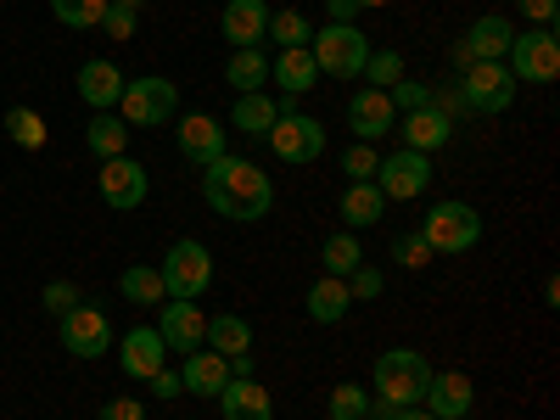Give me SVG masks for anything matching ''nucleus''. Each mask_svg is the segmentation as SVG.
<instances>
[{"instance_id":"1","label":"nucleus","mask_w":560,"mask_h":420,"mask_svg":"<svg viewBox=\"0 0 560 420\" xmlns=\"http://www.w3.org/2000/svg\"><path fill=\"white\" fill-rule=\"evenodd\" d=\"M202 197H208V208L219 213V219H230V224H258L269 208H275V185H269V174L258 168V163H247V158H213L208 168H202Z\"/></svg>"},{"instance_id":"2","label":"nucleus","mask_w":560,"mask_h":420,"mask_svg":"<svg viewBox=\"0 0 560 420\" xmlns=\"http://www.w3.org/2000/svg\"><path fill=\"white\" fill-rule=\"evenodd\" d=\"M427 382H432V364H427V353H415V348H387L382 359H376V404H387V409H409V404H420V393H427Z\"/></svg>"},{"instance_id":"3","label":"nucleus","mask_w":560,"mask_h":420,"mask_svg":"<svg viewBox=\"0 0 560 420\" xmlns=\"http://www.w3.org/2000/svg\"><path fill=\"white\" fill-rule=\"evenodd\" d=\"M308 57H314V68H319L325 79H359L364 62H370V39H364L353 23H325V28H314V39H308Z\"/></svg>"},{"instance_id":"4","label":"nucleus","mask_w":560,"mask_h":420,"mask_svg":"<svg viewBox=\"0 0 560 420\" xmlns=\"http://www.w3.org/2000/svg\"><path fill=\"white\" fill-rule=\"evenodd\" d=\"M158 275H163V292L168 298H179V303H197L208 287H213V253L202 247V242H174L168 247V258L158 264Z\"/></svg>"},{"instance_id":"5","label":"nucleus","mask_w":560,"mask_h":420,"mask_svg":"<svg viewBox=\"0 0 560 420\" xmlns=\"http://www.w3.org/2000/svg\"><path fill=\"white\" fill-rule=\"evenodd\" d=\"M118 107H124V124L129 129H158V124H168L179 113V90H174V79L147 73V79H129L124 84Z\"/></svg>"},{"instance_id":"6","label":"nucleus","mask_w":560,"mask_h":420,"mask_svg":"<svg viewBox=\"0 0 560 420\" xmlns=\"http://www.w3.org/2000/svg\"><path fill=\"white\" fill-rule=\"evenodd\" d=\"M504 68H510V79H527V84H555L560 79V39H555V28H527V34H516L510 39V51H504Z\"/></svg>"},{"instance_id":"7","label":"nucleus","mask_w":560,"mask_h":420,"mask_svg":"<svg viewBox=\"0 0 560 420\" xmlns=\"http://www.w3.org/2000/svg\"><path fill=\"white\" fill-rule=\"evenodd\" d=\"M269 147H275V158L280 163H314L319 152H325V124L319 118H308V113H298V96L280 107V118H275V129H269Z\"/></svg>"},{"instance_id":"8","label":"nucleus","mask_w":560,"mask_h":420,"mask_svg":"<svg viewBox=\"0 0 560 420\" xmlns=\"http://www.w3.org/2000/svg\"><path fill=\"white\" fill-rule=\"evenodd\" d=\"M420 236L432 242V253H471L482 242V213L471 202H438L420 224Z\"/></svg>"},{"instance_id":"9","label":"nucleus","mask_w":560,"mask_h":420,"mask_svg":"<svg viewBox=\"0 0 560 420\" xmlns=\"http://www.w3.org/2000/svg\"><path fill=\"white\" fill-rule=\"evenodd\" d=\"M427 185H432V158L427 152H393L376 163V191L387 202H415V197H427Z\"/></svg>"},{"instance_id":"10","label":"nucleus","mask_w":560,"mask_h":420,"mask_svg":"<svg viewBox=\"0 0 560 420\" xmlns=\"http://www.w3.org/2000/svg\"><path fill=\"white\" fill-rule=\"evenodd\" d=\"M459 96L471 113H504L510 102H516V79H510L504 62H471L459 79Z\"/></svg>"},{"instance_id":"11","label":"nucleus","mask_w":560,"mask_h":420,"mask_svg":"<svg viewBox=\"0 0 560 420\" xmlns=\"http://www.w3.org/2000/svg\"><path fill=\"white\" fill-rule=\"evenodd\" d=\"M62 348H68L73 359H102V353H113V319H107L102 308L79 303L73 314H62Z\"/></svg>"},{"instance_id":"12","label":"nucleus","mask_w":560,"mask_h":420,"mask_svg":"<svg viewBox=\"0 0 560 420\" xmlns=\"http://www.w3.org/2000/svg\"><path fill=\"white\" fill-rule=\"evenodd\" d=\"M147 191H152V179H147V168H140L129 152L102 163V202H107L113 213H129V208H140V202H147Z\"/></svg>"},{"instance_id":"13","label":"nucleus","mask_w":560,"mask_h":420,"mask_svg":"<svg viewBox=\"0 0 560 420\" xmlns=\"http://www.w3.org/2000/svg\"><path fill=\"white\" fill-rule=\"evenodd\" d=\"M393 124H398V107H393L387 90L364 84V90H353V96H348V129H353V140H370V147H376Z\"/></svg>"},{"instance_id":"14","label":"nucleus","mask_w":560,"mask_h":420,"mask_svg":"<svg viewBox=\"0 0 560 420\" xmlns=\"http://www.w3.org/2000/svg\"><path fill=\"white\" fill-rule=\"evenodd\" d=\"M113 348H118V364H124L129 382H152L168 364V348L158 337V325H135V331H124V342H113Z\"/></svg>"},{"instance_id":"15","label":"nucleus","mask_w":560,"mask_h":420,"mask_svg":"<svg viewBox=\"0 0 560 420\" xmlns=\"http://www.w3.org/2000/svg\"><path fill=\"white\" fill-rule=\"evenodd\" d=\"M163 314H158V337H163V348L168 353H197L202 348V331H208V314L197 308V303H179V298H168V303H158Z\"/></svg>"},{"instance_id":"16","label":"nucleus","mask_w":560,"mask_h":420,"mask_svg":"<svg viewBox=\"0 0 560 420\" xmlns=\"http://www.w3.org/2000/svg\"><path fill=\"white\" fill-rule=\"evenodd\" d=\"M471 404H477V393H471V376H465V370H432L427 393H420V409H432L438 420H465Z\"/></svg>"},{"instance_id":"17","label":"nucleus","mask_w":560,"mask_h":420,"mask_svg":"<svg viewBox=\"0 0 560 420\" xmlns=\"http://www.w3.org/2000/svg\"><path fill=\"white\" fill-rule=\"evenodd\" d=\"M174 147H179V158H191L197 168H208L213 158H224V124H213L208 113L179 118L174 124Z\"/></svg>"},{"instance_id":"18","label":"nucleus","mask_w":560,"mask_h":420,"mask_svg":"<svg viewBox=\"0 0 560 420\" xmlns=\"http://www.w3.org/2000/svg\"><path fill=\"white\" fill-rule=\"evenodd\" d=\"M230 51H247V45H264L269 34V0H224V18H219Z\"/></svg>"},{"instance_id":"19","label":"nucleus","mask_w":560,"mask_h":420,"mask_svg":"<svg viewBox=\"0 0 560 420\" xmlns=\"http://www.w3.org/2000/svg\"><path fill=\"white\" fill-rule=\"evenodd\" d=\"M398 129H404V147L409 152H438L454 140V118H443L438 107H415V113H398Z\"/></svg>"},{"instance_id":"20","label":"nucleus","mask_w":560,"mask_h":420,"mask_svg":"<svg viewBox=\"0 0 560 420\" xmlns=\"http://www.w3.org/2000/svg\"><path fill=\"white\" fill-rule=\"evenodd\" d=\"M224 420H275V398L258 387V376H230L219 393Z\"/></svg>"},{"instance_id":"21","label":"nucleus","mask_w":560,"mask_h":420,"mask_svg":"<svg viewBox=\"0 0 560 420\" xmlns=\"http://www.w3.org/2000/svg\"><path fill=\"white\" fill-rule=\"evenodd\" d=\"M118 96H124V73H118L107 57H90V62L79 68V102L96 107V113H113Z\"/></svg>"},{"instance_id":"22","label":"nucleus","mask_w":560,"mask_h":420,"mask_svg":"<svg viewBox=\"0 0 560 420\" xmlns=\"http://www.w3.org/2000/svg\"><path fill=\"white\" fill-rule=\"evenodd\" d=\"M224 382H230V359H224V353H213V348L185 353V364H179V387H185V393L219 398V393H224Z\"/></svg>"},{"instance_id":"23","label":"nucleus","mask_w":560,"mask_h":420,"mask_svg":"<svg viewBox=\"0 0 560 420\" xmlns=\"http://www.w3.org/2000/svg\"><path fill=\"white\" fill-rule=\"evenodd\" d=\"M348 308H353V292H348V280H337V275H319L308 287V298H303V314L314 325H337V319H348Z\"/></svg>"},{"instance_id":"24","label":"nucleus","mask_w":560,"mask_h":420,"mask_svg":"<svg viewBox=\"0 0 560 420\" xmlns=\"http://www.w3.org/2000/svg\"><path fill=\"white\" fill-rule=\"evenodd\" d=\"M510 39H516V28H510V18L488 12V18H477V23H471V34H465L459 45H465V51H471V62H504Z\"/></svg>"},{"instance_id":"25","label":"nucleus","mask_w":560,"mask_h":420,"mask_svg":"<svg viewBox=\"0 0 560 420\" xmlns=\"http://www.w3.org/2000/svg\"><path fill=\"white\" fill-rule=\"evenodd\" d=\"M382 213H387V197L376 191V179H348V191H342V219H348V230L382 224Z\"/></svg>"},{"instance_id":"26","label":"nucleus","mask_w":560,"mask_h":420,"mask_svg":"<svg viewBox=\"0 0 560 420\" xmlns=\"http://www.w3.org/2000/svg\"><path fill=\"white\" fill-rule=\"evenodd\" d=\"M269 79L287 90V96H308V90L319 84V68H314V57H308V45H298V51H280V57L269 62Z\"/></svg>"},{"instance_id":"27","label":"nucleus","mask_w":560,"mask_h":420,"mask_svg":"<svg viewBox=\"0 0 560 420\" xmlns=\"http://www.w3.org/2000/svg\"><path fill=\"white\" fill-rule=\"evenodd\" d=\"M224 84L236 90V96H253V90H264V84H269V57H264V45L230 51V62H224Z\"/></svg>"},{"instance_id":"28","label":"nucleus","mask_w":560,"mask_h":420,"mask_svg":"<svg viewBox=\"0 0 560 420\" xmlns=\"http://www.w3.org/2000/svg\"><path fill=\"white\" fill-rule=\"evenodd\" d=\"M202 348H213V353H224V359H236V353L253 348V325H247L242 314H213L208 331H202Z\"/></svg>"},{"instance_id":"29","label":"nucleus","mask_w":560,"mask_h":420,"mask_svg":"<svg viewBox=\"0 0 560 420\" xmlns=\"http://www.w3.org/2000/svg\"><path fill=\"white\" fill-rule=\"evenodd\" d=\"M118 292H124L129 303H140V308H158V303H168L158 264H129V269L118 275Z\"/></svg>"},{"instance_id":"30","label":"nucleus","mask_w":560,"mask_h":420,"mask_svg":"<svg viewBox=\"0 0 560 420\" xmlns=\"http://www.w3.org/2000/svg\"><path fill=\"white\" fill-rule=\"evenodd\" d=\"M280 118V102H269V90H253V96H236V107H230V124H236L242 135H269Z\"/></svg>"},{"instance_id":"31","label":"nucleus","mask_w":560,"mask_h":420,"mask_svg":"<svg viewBox=\"0 0 560 420\" xmlns=\"http://www.w3.org/2000/svg\"><path fill=\"white\" fill-rule=\"evenodd\" d=\"M84 147L96 152L102 163H107V158H124V152H129V124L113 118V113H96V118H90V129H84Z\"/></svg>"},{"instance_id":"32","label":"nucleus","mask_w":560,"mask_h":420,"mask_svg":"<svg viewBox=\"0 0 560 420\" xmlns=\"http://www.w3.org/2000/svg\"><path fill=\"white\" fill-rule=\"evenodd\" d=\"M359 264H364V247H359L353 230H337V236L319 247V269H325V275H337V280H348Z\"/></svg>"},{"instance_id":"33","label":"nucleus","mask_w":560,"mask_h":420,"mask_svg":"<svg viewBox=\"0 0 560 420\" xmlns=\"http://www.w3.org/2000/svg\"><path fill=\"white\" fill-rule=\"evenodd\" d=\"M264 39H275L280 51H298V45H308L314 39V23L298 12V7H287V12H269V34Z\"/></svg>"},{"instance_id":"34","label":"nucleus","mask_w":560,"mask_h":420,"mask_svg":"<svg viewBox=\"0 0 560 420\" xmlns=\"http://www.w3.org/2000/svg\"><path fill=\"white\" fill-rule=\"evenodd\" d=\"M51 12H57V23H68V28H102L107 0H51Z\"/></svg>"},{"instance_id":"35","label":"nucleus","mask_w":560,"mask_h":420,"mask_svg":"<svg viewBox=\"0 0 560 420\" xmlns=\"http://www.w3.org/2000/svg\"><path fill=\"white\" fill-rule=\"evenodd\" d=\"M7 135L18 140L23 152H39V147H45V118H39L34 107H12V113H7Z\"/></svg>"},{"instance_id":"36","label":"nucleus","mask_w":560,"mask_h":420,"mask_svg":"<svg viewBox=\"0 0 560 420\" xmlns=\"http://www.w3.org/2000/svg\"><path fill=\"white\" fill-rule=\"evenodd\" d=\"M359 79H370L376 90H393V84L404 79V57H398V51H370V62H364Z\"/></svg>"},{"instance_id":"37","label":"nucleus","mask_w":560,"mask_h":420,"mask_svg":"<svg viewBox=\"0 0 560 420\" xmlns=\"http://www.w3.org/2000/svg\"><path fill=\"white\" fill-rule=\"evenodd\" d=\"M331 415H337V420H364V415H370V393L353 387V382L331 387Z\"/></svg>"},{"instance_id":"38","label":"nucleus","mask_w":560,"mask_h":420,"mask_svg":"<svg viewBox=\"0 0 560 420\" xmlns=\"http://www.w3.org/2000/svg\"><path fill=\"white\" fill-rule=\"evenodd\" d=\"M393 258H398L404 269H427V264H432L438 253H432V242H427V236H420V230H415V236H398V242H393Z\"/></svg>"},{"instance_id":"39","label":"nucleus","mask_w":560,"mask_h":420,"mask_svg":"<svg viewBox=\"0 0 560 420\" xmlns=\"http://www.w3.org/2000/svg\"><path fill=\"white\" fill-rule=\"evenodd\" d=\"M376 147H370V140H353V147L342 152V168H348V179H376Z\"/></svg>"},{"instance_id":"40","label":"nucleus","mask_w":560,"mask_h":420,"mask_svg":"<svg viewBox=\"0 0 560 420\" xmlns=\"http://www.w3.org/2000/svg\"><path fill=\"white\" fill-rule=\"evenodd\" d=\"M79 303H84V292L73 287V280H51V287H45V308H51L57 319H62V314H73Z\"/></svg>"},{"instance_id":"41","label":"nucleus","mask_w":560,"mask_h":420,"mask_svg":"<svg viewBox=\"0 0 560 420\" xmlns=\"http://www.w3.org/2000/svg\"><path fill=\"white\" fill-rule=\"evenodd\" d=\"M387 96H393V107H398V113H415V107H432V90H427V84H415V79H398V84L387 90Z\"/></svg>"},{"instance_id":"42","label":"nucleus","mask_w":560,"mask_h":420,"mask_svg":"<svg viewBox=\"0 0 560 420\" xmlns=\"http://www.w3.org/2000/svg\"><path fill=\"white\" fill-rule=\"evenodd\" d=\"M516 12H522L533 28H555V18H560V0H516Z\"/></svg>"},{"instance_id":"43","label":"nucleus","mask_w":560,"mask_h":420,"mask_svg":"<svg viewBox=\"0 0 560 420\" xmlns=\"http://www.w3.org/2000/svg\"><path fill=\"white\" fill-rule=\"evenodd\" d=\"M348 292H353V303H364V298H376V292H382V269H370V264H359V269L348 275Z\"/></svg>"},{"instance_id":"44","label":"nucleus","mask_w":560,"mask_h":420,"mask_svg":"<svg viewBox=\"0 0 560 420\" xmlns=\"http://www.w3.org/2000/svg\"><path fill=\"white\" fill-rule=\"evenodd\" d=\"M102 34H107V39H129V34H135V12H124V7H107V18H102Z\"/></svg>"},{"instance_id":"45","label":"nucleus","mask_w":560,"mask_h":420,"mask_svg":"<svg viewBox=\"0 0 560 420\" xmlns=\"http://www.w3.org/2000/svg\"><path fill=\"white\" fill-rule=\"evenodd\" d=\"M96 420H147V409H140L135 398H113V404H102Z\"/></svg>"},{"instance_id":"46","label":"nucleus","mask_w":560,"mask_h":420,"mask_svg":"<svg viewBox=\"0 0 560 420\" xmlns=\"http://www.w3.org/2000/svg\"><path fill=\"white\" fill-rule=\"evenodd\" d=\"M147 387H152V393H158V398H179V393H185V387H179V370H168V364H163V370H158V376H152V382H147Z\"/></svg>"},{"instance_id":"47","label":"nucleus","mask_w":560,"mask_h":420,"mask_svg":"<svg viewBox=\"0 0 560 420\" xmlns=\"http://www.w3.org/2000/svg\"><path fill=\"white\" fill-rule=\"evenodd\" d=\"M359 18V0H331V23H353Z\"/></svg>"},{"instance_id":"48","label":"nucleus","mask_w":560,"mask_h":420,"mask_svg":"<svg viewBox=\"0 0 560 420\" xmlns=\"http://www.w3.org/2000/svg\"><path fill=\"white\" fill-rule=\"evenodd\" d=\"M387 420H438V415H432V409H420V404H409V409H393Z\"/></svg>"},{"instance_id":"49","label":"nucleus","mask_w":560,"mask_h":420,"mask_svg":"<svg viewBox=\"0 0 560 420\" xmlns=\"http://www.w3.org/2000/svg\"><path fill=\"white\" fill-rule=\"evenodd\" d=\"M230 376H253V348H247V353H236V359H230Z\"/></svg>"},{"instance_id":"50","label":"nucleus","mask_w":560,"mask_h":420,"mask_svg":"<svg viewBox=\"0 0 560 420\" xmlns=\"http://www.w3.org/2000/svg\"><path fill=\"white\" fill-rule=\"evenodd\" d=\"M107 7H124V12H140V7H147V0H107Z\"/></svg>"},{"instance_id":"51","label":"nucleus","mask_w":560,"mask_h":420,"mask_svg":"<svg viewBox=\"0 0 560 420\" xmlns=\"http://www.w3.org/2000/svg\"><path fill=\"white\" fill-rule=\"evenodd\" d=\"M376 7H393V0H359V12H376Z\"/></svg>"},{"instance_id":"52","label":"nucleus","mask_w":560,"mask_h":420,"mask_svg":"<svg viewBox=\"0 0 560 420\" xmlns=\"http://www.w3.org/2000/svg\"><path fill=\"white\" fill-rule=\"evenodd\" d=\"M331 420H337V415H331Z\"/></svg>"}]
</instances>
